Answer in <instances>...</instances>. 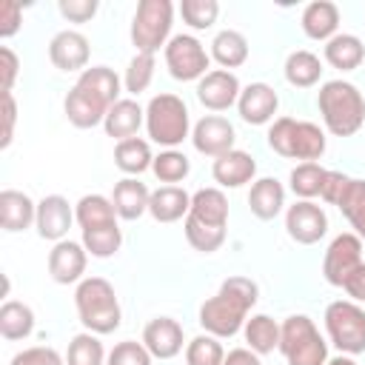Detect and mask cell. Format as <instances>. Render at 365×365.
I'll return each mask as SVG.
<instances>
[{
    "label": "cell",
    "mask_w": 365,
    "mask_h": 365,
    "mask_svg": "<svg viewBox=\"0 0 365 365\" xmlns=\"http://www.w3.org/2000/svg\"><path fill=\"white\" fill-rule=\"evenodd\" d=\"M86 262H88V251L83 242L74 240H60L54 242V248L48 251V277L57 285H71L80 282L86 274Z\"/></svg>",
    "instance_id": "cell-13"
},
{
    "label": "cell",
    "mask_w": 365,
    "mask_h": 365,
    "mask_svg": "<svg viewBox=\"0 0 365 365\" xmlns=\"http://www.w3.org/2000/svg\"><path fill=\"white\" fill-rule=\"evenodd\" d=\"M83 245L91 257L97 259H106L111 254L120 251L123 245V231L120 225H106V228H91V231H83Z\"/></svg>",
    "instance_id": "cell-38"
},
{
    "label": "cell",
    "mask_w": 365,
    "mask_h": 365,
    "mask_svg": "<svg viewBox=\"0 0 365 365\" xmlns=\"http://www.w3.org/2000/svg\"><path fill=\"white\" fill-rule=\"evenodd\" d=\"M348 222H351V228H354V234L359 237V240H365V202L354 211V214H348Z\"/></svg>",
    "instance_id": "cell-54"
},
{
    "label": "cell",
    "mask_w": 365,
    "mask_h": 365,
    "mask_svg": "<svg viewBox=\"0 0 365 365\" xmlns=\"http://www.w3.org/2000/svg\"><path fill=\"white\" fill-rule=\"evenodd\" d=\"M106 359L108 356H106L97 334L83 331V334L71 336L68 351H66V365H106Z\"/></svg>",
    "instance_id": "cell-36"
},
{
    "label": "cell",
    "mask_w": 365,
    "mask_h": 365,
    "mask_svg": "<svg viewBox=\"0 0 365 365\" xmlns=\"http://www.w3.org/2000/svg\"><path fill=\"white\" fill-rule=\"evenodd\" d=\"M31 331H34V311L26 302L6 299L0 305V334H3V339L17 342V339H26Z\"/></svg>",
    "instance_id": "cell-30"
},
{
    "label": "cell",
    "mask_w": 365,
    "mask_h": 365,
    "mask_svg": "<svg viewBox=\"0 0 365 365\" xmlns=\"http://www.w3.org/2000/svg\"><path fill=\"white\" fill-rule=\"evenodd\" d=\"M342 291L351 297V302H365V262L342 282Z\"/></svg>",
    "instance_id": "cell-52"
},
{
    "label": "cell",
    "mask_w": 365,
    "mask_h": 365,
    "mask_svg": "<svg viewBox=\"0 0 365 365\" xmlns=\"http://www.w3.org/2000/svg\"><path fill=\"white\" fill-rule=\"evenodd\" d=\"M191 220L214 225V228H225L228 225V200L220 188H200L191 194Z\"/></svg>",
    "instance_id": "cell-25"
},
{
    "label": "cell",
    "mask_w": 365,
    "mask_h": 365,
    "mask_svg": "<svg viewBox=\"0 0 365 365\" xmlns=\"http://www.w3.org/2000/svg\"><path fill=\"white\" fill-rule=\"evenodd\" d=\"M9 365H66V359L48 345H34V348L17 351Z\"/></svg>",
    "instance_id": "cell-45"
},
{
    "label": "cell",
    "mask_w": 365,
    "mask_h": 365,
    "mask_svg": "<svg viewBox=\"0 0 365 365\" xmlns=\"http://www.w3.org/2000/svg\"><path fill=\"white\" fill-rule=\"evenodd\" d=\"M191 211V194L180 185H160L151 191L148 200V214L157 222H177L182 217H188Z\"/></svg>",
    "instance_id": "cell-23"
},
{
    "label": "cell",
    "mask_w": 365,
    "mask_h": 365,
    "mask_svg": "<svg viewBox=\"0 0 365 365\" xmlns=\"http://www.w3.org/2000/svg\"><path fill=\"white\" fill-rule=\"evenodd\" d=\"M14 123H17V103H14V94H3V140H0V148H9V145H11Z\"/></svg>",
    "instance_id": "cell-51"
},
{
    "label": "cell",
    "mask_w": 365,
    "mask_h": 365,
    "mask_svg": "<svg viewBox=\"0 0 365 365\" xmlns=\"http://www.w3.org/2000/svg\"><path fill=\"white\" fill-rule=\"evenodd\" d=\"M362 265V240L351 231L339 234L331 240L328 251H325V259H322V277L325 282L342 288V282Z\"/></svg>",
    "instance_id": "cell-10"
},
{
    "label": "cell",
    "mask_w": 365,
    "mask_h": 365,
    "mask_svg": "<svg viewBox=\"0 0 365 365\" xmlns=\"http://www.w3.org/2000/svg\"><path fill=\"white\" fill-rule=\"evenodd\" d=\"M151 354L143 342H134V339H125V342H117L106 359V365H151Z\"/></svg>",
    "instance_id": "cell-44"
},
{
    "label": "cell",
    "mask_w": 365,
    "mask_h": 365,
    "mask_svg": "<svg viewBox=\"0 0 365 365\" xmlns=\"http://www.w3.org/2000/svg\"><path fill=\"white\" fill-rule=\"evenodd\" d=\"M34 220H37V202L29 194H23L17 188L0 191V225L6 231H11V234L26 231L34 225Z\"/></svg>",
    "instance_id": "cell-22"
},
{
    "label": "cell",
    "mask_w": 365,
    "mask_h": 365,
    "mask_svg": "<svg viewBox=\"0 0 365 365\" xmlns=\"http://www.w3.org/2000/svg\"><path fill=\"white\" fill-rule=\"evenodd\" d=\"M325 331L328 339L339 348V354H362L365 351V311L359 302L336 299L325 308Z\"/></svg>",
    "instance_id": "cell-8"
},
{
    "label": "cell",
    "mask_w": 365,
    "mask_h": 365,
    "mask_svg": "<svg viewBox=\"0 0 365 365\" xmlns=\"http://www.w3.org/2000/svg\"><path fill=\"white\" fill-rule=\"evenodd\" d=\"M222 365H262V362H259V354H254L251 348H234L225 354Z\"/></svg>",
    "instance_id": "cell-53"
},
{
    "label": "cell",
    "mask_w": 365,
    "mask_h": 365,
    "mask_svg": "<svg viewBox=\"0 0 365 365\" xmlns=\"http://www.w3.org/2000/svg\"><path fill=\"white\" fill-rule=\"evenodd\" d=\"M17 71H20V60H17V54L9 48V46H3L0 48V74H3V94H11V88H14V80H17Z\"/></svg>",
    "instance_id": "cell-50"
},
{
    "label": "cell",
    "mask_w": 365,
    "mask_h": 365,
    "mask_svg": "<svg viewBox=\"0 0 365 365\" xmlns=\"http://www.w3.org/2000/svg\"><path fill=\"white\" fill-rule=\"evenodd\" d=\"M77 83L86 86L88 91H94L97 97H103L108 106H114L120 100V77L108 66H91V68L80 71Z\"/></svg>",
    "instance_id": "cell-35"
},
{
    "label": "cell",
    "mask_w": 365,
    "mask_h": 365,
    "mask_svg": "<svg viewBox=\"0 0 365 365\" xmlns=\"http://www.w3.org/2000/svg\"><path fill=\"white\" fill-rule=\"evenodd\" d=\"M234 140H237L234 125L220 114H205L202 120H197V125L191 131L194 148L205 157H214V160L234 151Z\"/></svg>",
    "instance_id": "cell-12"
},
{
    "label": "cell",
    "mask_w": 365,
    "mask_h": 365,
    "mask_svg": "<svg viewBox=\"0 0 365 365\" xmlns=\"http://www.w3.org/2000/svg\"><path fill=\"white\" fill-rule=\"evenodd\" d=\"M339 29V9L331 0H314L302 11V31L311 40H331Z\"/></svg>",
    "instance_id": "cell-26"
},
{
    "label": "cell",
    "mask_w": 365,
    "mask_h": 365,
    "mask_svg": "<svg viewBox=\"0 0 365 365\" xmlns=\"http://www.w3.org/2000/svg\"><path fill=\"white\" fill-rule=\"evenodd\" d=\"M182 231H185L188 245L197 248V251H202V254H214V251L225 242V228H214V225L197 222V220H191V217H185Z\"/></svg>",
    "instance_id": "cell-39"
},
{
    "label": "cell",
    "mask_w": 365,
    "mask_h": 365,
    "mask_svg": "<svg viewBox=\"0 0 365 365\" xmlns=\"http://www.w3.org/2000/svg\"><path fill=\"white\" fill-rule=\"evenodd\" d=\"M154 80V54H134L128 68H125V91L128 94H143Z\"/></svg>",
    "instance_id": "cell-43"
},
{
    "label": "cell",
    "mask_w": 365,
    "mask_h": 365,
    "mask_svg": "<svg viewBox=\"0 0 365 365\" xmlns=\"http://www.w3.org/2000/svg\"><path fill=\"white\" fill-rule=\"evenodd\" d=\"M74 305H77V317L86 331L100 336V334H111L120 328L123 311H120L114 285L108 279H103V277L80 279L77 291H74Z\"/></svg>",
    "instance_id": "cell-3"
},
{
    "label": "cell",
    "mask_w": 365,
    "mask_h": 365,
    "mask_svg": "<svg viewBox=\"0 0 365 365\" xmlns=\"http://www.w3.org/2000/svg\"><path fill=\"white\" fill-rule=\"evenodd\" d=\"M211 57H214L225 71H231V68H237V66H242V63L248 60V40H245L240 31L225 29V31H220V34L211 40Z\"/></svg>",
    "instance_id": "cell-32"
},
{
    "label": "cell",
    "mask_w": 365,
    "mask_h": 365,
    "mask_svg": "<svg viewBox=\"0 0 365 365\" xmlns=\"http://www.w3.org/2000/svg\"><path fill=\"white\" fill-rule=\"evenodd\" d=\"M151 171H154V177H157L160 182H182V180L188 177V171H191V163H188V157H185L182 151L165 148V151H160V154L154 157Z\"/></svg>",
    "instance_id": "cell-37"
},
{
    "label": "cell",
    "mask_w": 365,
    "mask_h": 365,
    "mask_svg": "<svg viewBox=\"0 0 365 365\" xmlns=\"http://www.w3.org/2000/svg\"><path fill=\"white\" fill-rule=\"evenodd\" d=\"M248 205H251V214L259 217V220H274L282 205H285V188L279 180L274 177H262L251 185L248 191Z\"/></svg>",
    "instance_id": "cell-27"
},
{
    "label": "cell",
    "mask_w": 365,
    "mask_h": 365,
    "mask_svg": "<svg viewBox=\"0 0 365 365\" xmlns=\"http://www.w3.org/2000/svg\"><path fill=\"white\" fill-rule=\"evenodd\" d=\"M74 222V208L68 205L66 197L60 194H48L37 202V220H34V228L43 240H51V242H60L66 240L68 228Z\"/></svg>",
    "instance_id": "cell-15"
},
{
    "label": "cell",
    "mask_w": 365,
    "mask_h": 365,
    "mask_svg": "<svg viewBox=\"0 0 365 365\" xmlns=\"http://www.w3.org/2000/svg\"><path fill=\"white\" fill-rule=\"evenodd\" d=\"M279 351L288 365H325L328 342L317 331L314 319L305 314H294L279 325Z\"/></svg>",
    "instance_id": "cell-5"
},
{
    "label": "cell",
    "mask_w": 365,
    "mask_h": 365,
    "mask_svg": "<svg viewBox=\"0 0 365 365\" xmlns=\"http://www.w3.org/2000/svg\"><path fill=\"white\" fill-rule=\"evenodd\" d=\"M63 108H66V117H68L71 125H77V128H94V125H100L106 120V114H108L111 106L103 97H97L94 91H88L86 86L74 83V88L66 94Z\"/></svg>",
    "instance_id": "cell-17"
},
{
    "label": "cell",
    "mask_w": 365,
    "mask_h": 365,
    "mask_svg": "<svg viewBox=\"0 0 365 365\" xmlns=\"http://www.w3.org/2000/svg\"><path fill=\"white\" fill-rule=\"evenodd\" d=\"M365 202V180H348V185H345V191H342V197H339V202H336V208L348 217V214H354L359 205Z\"/></svg>",
    "instance_id": "cell-48"
},
{
    "label": "cell",
    "mask_w": 365,
    "mask_h": 365,
    "mask_svg": "<svg viewBox=\"0 0 365 365\" xmlns=\"http://www.w3.org/2000/svg\"><path fill=\"white\" fill-rule=\"evenodd\" d=\"M211 174H214V180H217L222 188H240V185H245V182L254 180V174H257V160H254L248 151L234 148V151H228V154H222V157L214 160Z\"/></svg>",
    "instance_id": "cell-21"
},
{
    "label": "cell",
    "mask_w": 365,
    "mask_h": 365,
    "mask_svg": "<svg viewBox=\"0 0 365 365\" xmlns=\"http://www.w3.org/2000/svg\"><path fill=\"white\" fill-rule=\"evenodd\" d=\"M188 106L177 94H157L145 106V131L157 145L174 148L188 137Z\"/></svg>",
    "instance_id": "cell-6"
},
{
    "label": "cell",
    "mask_w": 365,
    "mask_h": 365,
    "mask_svg": "<svg viewBox=\"0 0 365 365\" xmlns=\"http://www.w3.org/2000/svg\"><path fill=\"white\" fill-rule=\"evenodd\" d=\"M257 299H259V288L254 279L228 277L220 285V291L200 305V325L205 328V334L217 339L234 336L237 331H242L248 311L257 305Z\"/></svg>",
    "instance_id": "cell-1"
},
{
    "label": "cell",
    "mask_w": 365,
    "mask_h": 365,
    "mask_svg": "<svg viewBox=\"0 0 365 365\" xmlns=\"http://www.w3.org/2000/svg\"><path fill=\"white\" fill-rule=\"evenodd\" d=\"M325 60L339 71H354L365 60V46L356 34H334L325 43Z\"/></svg>",
    "instance_id": "cell-29"
},
{
    "label": "cell",
    "mask_w": 365,
    "mask_h": 365,
    "mask_svg": "<svg viewBox=\"0 0 365 365\" xmlns=\"http://www.w3.org/2000/svg\"><path fill=\"white\" fill-rule=\"evenodd\" d=\"M20 23H23V6L14 0H3L0 3V37L6 40L11 34H17Z\"/></svg>",
    "instance_id": "cell-47"
},
{
    "label": "cell",
    "mask_w": 365,
    "mask_h": 365,
    "mask_svg": "<svg viewBox=\"0 0 365 365\" xmlns=\"http://www.w3.org/2000/svg\"><path fill=\"white\" fill-rule=\"evenodd\" d=\"M348 174H342V171H325V177H322V188H319V197L325 200V202H331V205H336L339 202V197H342V191H345V185H348Z\"/></svg>",
    "instance_id": "cell-49"
},
{
    "label": "cell",
    "mask_w": 365,
    "mask_h": 365,
    "mask_svg": "<svg viewBox=\"0 0 365 365\" xmlns=\"http://www.w3.org/2000/svg\"><path fill=\"white\" fill-rule=\"evenodd\" d=\"M322 177H325V168L319 163H299L294 171H291V191L299 197V200H311V197H319V188H322Z\"/></svg>",
    "instance_id": "cell-40"
},
{
    "label": "cell",
    "mask_w": 365,
    "mask_h": 365,
    "mask_svg": "<svg viewBox=\"0 0 365 365\" xmlns=\"http://www.w3.org/2000/svg\"><path fill=\"white\" fill-rule=\"evenodd\" d=\"M285 231L294 242L299 245H314L325 237L328 231V217L325 211L311 202V200H297L294 205H288L285 211Z\"/></svg>",
    "instance_id": "cell-11"
},
{
    "label": "cell",
    "mask_w": 365,
    "mask_h": 365,
    "mask_svg": "<svg viewBox=\"0 0 365 365\" xmlns=\"http://www.w3.org/2000/svg\"><path fill=\"white\" fill-rule=\"evenodd\" d=\"M88 37L80 31H57L48 43V60L54 63V68L60 71H86L88 66Z\"/></svg>",
    "instance_id": "cell-16"
},
{
    "label": "cell",
    "mask_w": 365,
    "mask_h": 365,
    "mask_svg": "<svg viewBox=\"0 0 365 365\" xmlns=\"http://www.w3.org/2000/svg\"><path fill=\"white\" fill-rule=\"evenodd\" d=\"M148 200H151V191L137 177H123L114 185V194H111L114 211L123 220H140L148 211Z\"/></svg>",
    "instance_id": "cell-24"
},
{
    "label": "cell",
    "mask_w": 365,
    "mask_h": 365,
    "mask_svg": "<svg viewBox=\"0 0 365 365\" xmlns=\"http://www.w3.org/2000/svg\"><path fill=\"white\" fill-rule=\"evenodd\" d=\"M74 220H77L80 231H91V228L117 225V211H114V202L108 197H103V194H86L74 205Z\"/></svg>",
    "instance_id": "cell-28"
},
{
    "label": "cell",
    "mask_w": 365,
    "mask_h": 365,
    "mask_svg": "<svg viewBox=\"0 0 365 365\" xmlns=\"http://www.w3.org/2000/svg\"><path fill=\"white\" fill-rule=\"evenodd\" d=\"M143 123H145V108H143L137 100L120 97V100L108 108V114H106V120H103V128H106L108 137H114L117 143H123V140L137 137V131H140Z\"/></svg>",
    "instance_id": "cell-20"
},
{
    "label": "cell",
    "mask_w": 365,
    "mask_h": 365,
    "mask_svg": "<svg viewBox=\"0 0 365 365\" xmlns=\"http://www.w3.org/2000/svg\"><path fill=\"white\" fill-rule=\"evenodd\" d=\"M182 325L171 317H154L143 328V345L154 359H171L182 351Z\"/></svg>",
    "instance_id": "cell-19"
},
{
    "label": "cell",
    "mask_w": 365,
    "mask_h": 365,
    "mask_svg": "<svg viewBox=\"0 0 365 365\" xmlns=\"http://www.w3.org/2000/svg\"><path fill=\"white\" fill-rule=\"evenodd\" d=\"M277 106H279V97L277 91L268 86V83H251L240 91V100H237V111L240 117L248 123V125H265L274 120L277 114Z\"/></svg>",
    "instance_id": "cell-18"
},
{
    "label": "cell",
    "mask_w": 365,
    "mask_h": 365,
    "mask_svg": "<svg viewBox=\"0 0 365 365\" xmlns=\"http://www.w3.org/2000/svg\"><path fill=\"white\" fill-rule=\"evenodd\" d=\"M317 106L325 128L334 137H351L365 123V97L348 80H328L317 94Z\"/></svg>",
    "instance_id": "cell-2"
},
{
    "label": "cell",
    "mask_w": 365,
    "mask_h": 365,
    "mask_svg": "<svg viewBox=\"0 0 365 365\" xmlns=\"http://www.w3.org/2000/svg\"><path fill=\"white\" fill-rule=\"evenodd\" d=\"M325 365H356V362H354V356H348V354H339V356L328 359Z\"/></svg>",
    "instance_id": "cell-55"
},
{
    "label": "cell",
    "mask_w": 365,
    "mask_h": 365,
    "mask_svg": "<svg viewBox=\"0 0 365 365\" xmlns=\"http://www.w3.org/2000/svg\"><path fill=\"white\" fill-rule=\"evenodd\" d=\"M240 80L234 71H225V68H214L208 71L200 83H197V100L211 108V111H225L231 106H237L240 100Z\"/></svg>",
    "instance_id": "cell-14"
},
{
    "label": "cell",
    "mask_w": 365,
    "mask_h": 365,
    "mask_svg": "<svg viewBox=\"0 0 365 365\" xmlns=\"http://www.w3.org/2000/svg\"><path fill=\"white\" fill-rule=\"evenodd\" d=\"M242 336L254 354H271L274 348H279V325L268 314H254L251 319H245Z\"/></svg>",
    "instance_id": "cell-34"
},
{
    "label": "cell",
    "mask_w": 365,
    "mask_h": 365,
    "mask_svg": "<svg viewBox=\"0 0 365 365\" xmlns=\"http://www.w3.org/2000/svg\"><path fill=\"white\" fill-rule=\"evenodd\" d=\"M151 163H154V154H151V145H148L143 137L123 140V143H117V148H114V165H117L120 171H125L128 177L143 174L145 168H151Z\"/></svg>",
    "instance_id": "cell-31"
},
{
    "label": "cell",
    "mask_w": 365,
    "mask_h": 365,
    "mask_svg": "<svg viewBox=\"0 0 365 365\" xmlns=\"http://www.w3.org/2000/svg\"><path fill=\"white\" fill-rule=\"evenodd\" d=\"M180 14H182V20H185L191 29L202 31V29H211V26L217 23L220 3H217V0H182V3H180Z\"/></svg>",
    "instance_id": "cell-42"
},
{
    "label": "cell",
    "mask_w": 365,
    "mask_h": 365,
    "mask_svg": "<svg viewBox=\"0 0 365 365\" xmlns=\"http://www.w3.org/2000/svg\"><path fill=\"white\" fill-rule=\"evenodd\" d=\"M174 23V6L171 0H143L131 20V43L137 54H157L160 46H168Z\"/></svg>",
    "instance_id": "cell-7"
},
{
    "label": "cell",
    "mask_w": 365,
    "mask_h": 365,
    "mask_svg": "<svg viewBox=\"0 0 365 365\" xmlns=\"http://www.w3.org/2000/svg\"><path fill=\"white\" fill-rule=\"evenodd\" d=\"M57 9L68 23H88L97 14V0H60Z\"/></svg>",
    "instance_id": "cell-46"
},
{
    "label": "cell",
    "mask_w": 365,
    "mask_h": 365,
    "mask_svg": "<svg viewBox=\"0 0 365 365\" xmlns=\"http://www.w3.org/2000/svg\"><path fill=\"white\" fill-rule=\"evenodd\" d=\"M268 145L279 157L314 163L325 154V131L317 123H308V120L277 117L268 128Z\"/></svg>",
    "instance_id": "cell-4"
},
{
    "label": "cell",
    "mask_w": 365,
    "mask_h": 365,
    "mask_svg": "<svg viewBox=\"0 0 365 365\" xmlns=\"http://www.w3.org/2000/svg\"><path fill=\"white\" fill-rule=\"evenodd\" d=\"M208 63H211V54L191 34H174L165 46V66L174 80H182V83L197 80L200 83L208 74Z\"/></svg>",
    "instance_id": "cell-9"
},
{
    "label": "cell",
    "mask_w": 365,
    "mask_h": 365,
    "mask_svg": "<svg viewBox=\"0 0 365 365\" xmlns=\"http://www.w3.org/2000/svg\"><path fill=\"white\" fill-rule=\"evenodd\" d=\"M319 77H322V63H319V57L314 51L299 48V51L288 54V60H285V80L291 86L311 88V86L319 83Z\"/></svg>",
    "instance_id": "cell-33"
},
{
    "label": "cell",
    "mask_w": 365,
    "mask_h": 365,
    "mask_svg": "<svg viewBox=\"0 0 365 365\" xmlns=\"http://www.w3.org/2000/svg\"><path fill=\"white\" fill-rule=\"evenodd\" d=\"M185 362L188 365H222L225 362V351H222L217 336L200 334L185 345Z\"/></svg>",
    "instance_id": "cell-41"
}]
</instances>
